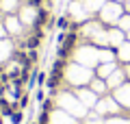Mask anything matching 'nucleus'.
Returning a JSON list of instances; mask_svg holds the SVG:
<instances>
[{
	"instance_id": "obj_1",
	"label": "nucleus",
	"mask_w": 130,
	"mask_h": 124,
	"mask_svg": "<svg viewBox=\"0 0 130 124\" xmlns=\"http://www.w3.org/2000/svg\"><path fill=\"white\" fill-rule=\"evenodd\" d=\"M61 81H63V76H59V74H48V81H46V87H48V92H50V96H54L56 94V89H59V85H61Z\"/></svg>"
},
{
	"instance_id": "obj_2",
	"label": "nucleus",
	"mask_w": 130,
	"mask_h": 124,
	"mask_svg": "<svg viewBox=\"0 0 130 124\" xmlns=\"http://www.w3.org/2000/svg\"><path fill=\"white\" fill-rule=\"evenodd\" d=\"M67 26H70V15H61V18L56 20V28H61V31H67Z\"/></svg>"
},
{
	"instance_id": "obj_3",
	"label": "nucleus",
	"mask_w": 130,
	"mask_h": 124,
	"mask_svg": "<svg viewBox=\"0 0 130 124\" xmlns=\"http://www.w3.org/2000/svg\"><path fill=\"white\" fill-rule=\"evenodd\" d=\"M46 81H48V72L39 70V72H37V76H35V83H37L39 87H41V85H46Z\"/></svg>"
},
{
	"instance_id": "obj_4",
	"label": "nucleus",
	"mask_w": 130,
	"mask_h": 124,
	"mask_svg": "<svg viewBox=\"0 0 130 124\" xmlns=\"http://www.w3.org/2000/svg\"><path fill=\"white\" fill-rule=\"evenodd\" d=\"M18 102H20V109H22V111H24V109H28V105H30V96H28V92H24V94H22V98H20Z\"/></svg>"
},
{
	"instance_id": "obj_5",
	"label": "nucleus",
	"mask_w": 130,
	"mask_h": 124,
	"mask_svg": "<svg viewBox=\"0 0 130 124\" xmlns=\"http://www.w3.org/2000/svg\"><path fill=\"white\" fill-rule=\"evenodd\" d=\"M22 122H24V111L18 109L13 115H11V124H22Z\"/></svg>"
},
{
	"instance_id": "obj_6",
	"label": "nucleus",
	"mask_w": 130,
	"mask_h": 124,
	"mask_svg": "<svg viewBox=\"0 0 130 124\" xmlns=\"http://www.w3.org/2000/svg\"><path fill=\"white\" fill-rule=\"evenodd\" d=\"M52 109H54V100H52V98H46V100L41 102V111H48V113H50Z\"/></svg>"
},
{
	"instance_id": "obj_7",
	"label": "nucleus",
	"mask_w": 130,
	"mask_h": 124,
	"mask_svg": "<svg viewBox=\"0 0 130 124\" xmlns=\"http://www.w3.org/2000/svg\"><path fill=\"white\" fill-rule=\"evenodd\" d=\"M48 122H50V113L48 111H41L39 118H37V124H48Z\"/></svg>"
},
{
	"instance_id": "obj_8",
	"label": "nucleus",
	"mask_w": 130,
	"mask_h": 124,
	"mask_svg": "<svg viewBox=\"0 0 130 124\" xmlns=\"http://www.w3.org/2000/svg\"><path fill=\"white\" fill-rule=\"evenodd\" d=\"M35 98H37L39 102H43V100H46V94H43V89H41V87L37 89V94H35Z\"/></svg>"
},
{
	"instance_id": "obj_9",
	"label": "nucleus",
	"mask_w": 130,
	"mask_h": 124,
	"mask_svg": "<svg viewBox=\"0 0 130 124\" xmlns=\"http://www.w3.org/2000/svg\"><path fill=\"white\" fill-rule=\"evenodd\" d=\"M72 2H78V0H72Z\"/></svg>"
}]
</instances>
